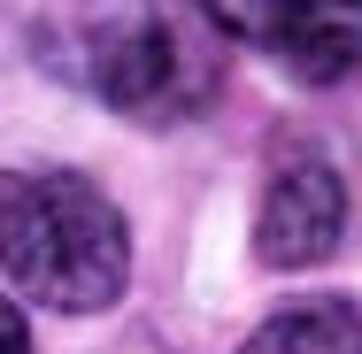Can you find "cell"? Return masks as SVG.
<instances>
[{"label": "cell", "mask_w": 362, "mask_h": 354, "mask_svg": "<svg viewBox=\"0 0 362 354\" xmlns=\"http://www.w3.org/2000/svg\"><path fill=\"white\" fill-rule=\"evenodd\" d=\"M0 278L54 316H100L132 285L124 208L85 170L0 177Z\"/></svg>", "instance_id": "cell-1"}, {"label": "cell", "mask_w": 362, "mask_h": 354, "mask_svg": "<svg viewBox=\"0 0 362 354\" xmlns=\"http://www.w3.org/2000/svg\"><path fill=\"white\" fill-rule=\"evenodd\" d=\"M31 54L116 116H170L185 93V39L162 0H39Z\"/></svg>", "instance_id": "cell-2"}, {"label": "cell", "mask_w": 362, "mask_h": 354, "mask_svg": "<svg viewBox=\"0 0 362 354\" xmlns=\"http://www.w3.org/2000/svg\"><path fill=\"white\" fill-rule=\"evenodd\" d=\"M347 231V177L324 146L278 154L262 208H255V262L262 270H316Z\"/></svg>", "instance_id": "cell-3"}, {"label": "cell", "mask_w": 362, "mask_h": 354, "mask_svg": "<svg viewBox=\"0 0 362 354\" xmlns=\"http://www.w3.org/2000/svg\"><path fill=\"white\" fill-rule=\"evenodd\" d=\"M239 354H362V308L355 300H293L270 324H255Z\"/></svg>", "instance_id": "cell-4"}, {"label": "cell", "mask_w": 362, "mask_h": 354, "mask_svg": "<svg viewBox=\"0 0 362 354\" xmlns=\"http://www.w3.org/2000/svg\"><path fill=\"white\" fill-rule=\"evenodd\" d=\"M278 62H286L293 77H308V85H339V77H355L362 70V8H332V0H316L286 39H278Z\"/></svg>", "instance_id": "cell-5"}, {"label": "cell", "mask_w": 362, "mask_h": 354, "mask_svg": "<svg viewBox=\"0 0 362 354\" xmlns=\"http://www.w3.org/2000/svg\"><path fill=\"white\" fill-rule=\"evenodd\" d=\"M209 8V23L231 31V39H255V47H278L293 23L316 8V0H201Z\"/></svg>", "instance_id": "cell-6"}, {"label": "cell", "mask_w": 362, "mask_h": 354, "mask_svg": "<svg viewBox=\"0 0 362 354\" xmlns=\"http://www.w3.org/2000/svg\"><path fill=\"white\" fill-rule=\"evenodd\" d=\"M0 354H31V324H23V308L0 293Z\"/></svg>", "instance_id": "cell-7"}, {"label": "cell", "mask_w": 362, "mask_h": 354, "mask_svg": "<svg viewBox=\"0 0 362 354\" xmlns=\"http://www.w3.org/2000/svg\"><path fill=\"white\" fill-rule=\"evenodd\" d=\"M355 8H362V0H355Z\"/></svg>", "instance_id": "cell-8"}]
</instances>
